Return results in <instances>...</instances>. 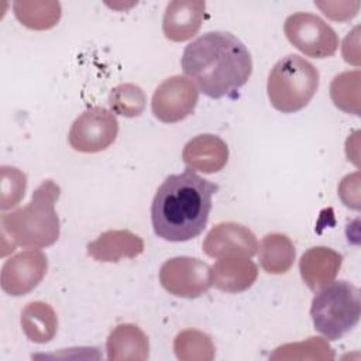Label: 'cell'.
Masks as SVG:
<instances>
[{
    "instance_id": "obj_6",
    "label": "cell",
    "mask_w": 361,
    "mask_h": 361,
    "mask_svg": "<svg viewBox=\"0 0 361 361\" xmlns=\"http://www.w3.org/2000/svg\"><path fill=\"white\" fill-rule=\"evenodd\" d=\"M288 41L312 58H329L338 48L336 31L319 16L312 13H293L283 23Z\"/></svg>"
},
{
    "instance_id": "obj_8",
    "label": "cell",
    "mask_w": 361,
    "mask_h": 361,
    "mask_svg": "<svg viewBox=\"0 0 361 361\" xmlns=\"http://www.w3.org/2000/svg\"><path fill=\"white\" fill-rule=\"evenodd\" d=\"M159 282L171 295L199 298L212 286V267L190 257H175L159 269Z\"/></svg>"
},
{
    "instance_id": "obj_2",
    "label": "cell",
    "mask_w": 361,
    "mask_h": 361,
    "mask_svg": "<svg viewBox=\"0 0 361 361\" xmlns=\"http://www.w3.org/2000/svg\"><path fill=\"white\" fill-rule=\"evenodd\" d=\"M217 185L192 169L169 175L151 203L154 233L166 241H188L200 235L207 224Z\"/></svg>"
},
{
    "instance_id": "obj_1",
    "label": "cell",
    "mask_w": 361,
    "mask_h": 361,
    "mask_svg": "<svg viewBox=\"0 0 361 361\" xmlns=\"http://www.w3.org/2000/svg\"><path fill=\"white\" fill-rule=\"evenodd\" d=\"M180 65L183 73L212 97L233 96L252 72L247 47L231 32L209 31L186 45Z\"/></svg>"
},
{
    "instance_id": "obj_9",
    "label": "cell",
    "mask_w": 361,
    "mask_h": 361,
    "mask_svg": "<svg viewBox=\"0 0 361 361\" xmlns=\"http://www.w3.org/2000/svg\"><path fill=\"white\" fill-rule=\"evenodd\" d=\"M199 99L196 85L180 75L171 76L158 85L152 94L151 109L162 123H178L193 113Z\"/></svg>"
},
{
    "instance_id": "obj_22",
    "label": "cell",
    "mask_w": 361,
    "mask_h": 361,
    "mask_svg": "<svg viewBox=\"0 0 361 361\" xmlns=\"http://www.w3.org/2000/svg\"><path fill=\"white\" fill-rule=\"evenodd\" d=\"M330 96L334 104L345 113L360 111V72H343L330 85Z\"/></svg>"
},
{
    "instance_id": "obj_13",
    "label": "cell",
    "mask_w": 361,
    "mask_h": 361,
    "mask_svg": "<svg viewBox=\"0 0 361 361\" xmlns=\"http://www.w3.org/2000/svg\"><path fill=\"white\" fill-rule=\"evenodd\" d=\"M228 159V147L217 135L200 134L189 140L182 151V161L192 171L216 173Z\"/></svg>"
},
{
    "instance_id": "obj_3",
    "label": "cell",
    "mask_w": 361,
    "mask_h": 361,
    "mask_svg": "<svg viewBox=\"0 0 361 361\" xmlns=\"http://www.w3.org/2000/svg\"><path fill=\"white\" fill-rule=\"evenodd\" d=\"M59 195L61 188L54 180L47 179L34 190L28 204L1 216L3 257L13 252L17 245L44 248L58 240L61 227L55 203Z\"/></svg>"
},
{
    "instance_id": "obj_4",
    "label": "cell",
    "mask_w": 361,
    "mask_h": 361,
    "mask_svg": "<svg viewBox=\"0 0 361 361\" xmlns=\"http://www.w3.org/2000/svg\"><path fill=\"white\" fill-rule=\"evenodd\" d=\"M317 68L299 55L283 56L268 75V99L282 113H296L305 109L317 92Z\"/></svg>"
},
{
    "instance_id": "obj_7",
    "label": "cell",
    "mask_w": 361,
    "mask_h": 361,
    "mask_svg": "<svg viewBox=\"0 0 361 361\" xmlns=\"http://www.w3.org/2000/svg\"><path fill=\"white\" fill-rule=\"evenodd\" d=\"M118 121L111 110L96 106L83 111L72 124L68 141L79 152L94 154L109 148L117 138Z\"/></svg>"
},
{
    "instance_id": "obj_17",
    "label": "cell",
    "mask_w": 361,
    "mask_h": 361,
    "mask_svg": "<svg viewBox=\"0 0 361 361\" xmlns=\"http://www.w3.org/2000/svg\"><path fill=\"white\" fill-rule=\"evenodd\" d=\"M107 357L113 361L147 360L149 343L145 333L135 324H120L107 337Z\"/></svg>"
},
{
    "instance_id": "obj_12",
    "label": "cell",
    "mask_w": 361,
    "mask_h": 361,
    "mask_svg": "<svg viewBox=\"0 0 361 361\" xmlns=\"http://www.w3.org/2000/svg\"><path fill=\"white\" fill-rule=\"evenodd\" d=\"M204 8L206 3L200 0H173L168 3L162 20L165 37L173 42L190 39L203 23Z\"/></svg>"
},
{
    "instance_id": "obj_24",
    "label": "cell",
    "mask_w": 361,
    "mask_h": 361,
    "mask_svg": "<svg viewBox=\"0 0 361 361\" xmlns=\"http://www.w3.org/2000/svg\"><path fill=\"white\" fill-rule=\"evenodd\" d=\"M27 188V176L24 172L14 166H1V189H0V207L1 210L10 209L20 203L24 197Z\"/></svg>"
},
{
    "instance_id": "obj_10",
    "label": "cell",
    "mask_w": 361,
    "mask_h": 361,
    "mask_svg": "<svg viewBox=\"0 0 361 361\" xmlns=\"http://www.w3.org/2000/svg\"><path fill=\"white\" fill-rule=\"evenodd\" d=\"M48 269L47 255L37 250L21 251L1 267V289L11 296H23L31 292L42 281Z\"/></svg>"
},
{
    "instance_id": "obj_5",
    "label": "cell",
    "mask_w": 361,
    "mask_h": 361,
    "mask_svg": "<svg viewBox=\"0 0 361 361\" xmlns=\"http://www.w3.org/2000/svg\"><path fill=\"white\" fill-rule=\"evenodd\" d=\"M360 290L348 281L330 282L319 289L310 306L314 329L327 340H338L360 322Z\"/></svg>"
},
{
    "instance_id": "obj_11",
    "label": "cell",
    "mask_w": 361,
    "mask_h": 361,
    "mask_svg": "<svg viewBox=\"0 0 361 361\" xmlns=\"http://www.w3.org/2000/svg\"><path fill=\"white\" fill-rule=\"evenodd\" d=\"M258 248L255 234L245 226L237 223H219L206 235L203 251L212 258L248 257L251 258Z\"/></svg>"
},
{
    "instance_id": "obj_15",
    "label": "cell",
    "mask_w": 361,
    "mask_h": 361,
    "mask_svg": "<svg viewBox=\"0 0 361 361\" xmlns=\"http://www.w3.org/2000/svg\"><path fill=\"white\" fill-rule=\"evenodd\" d=\"M144 251V241L130 230H109L87 244V254L100 262L134 258Z\"/></svg>"
},
{
    "instance_id": "obj_14",
    "label": "cell",
    "mask_w": 361,
    "mask_h": 361,
    "mask_svg": "<svg viewBox=\"0 0 361 361\" xmlns=\"http://www.w3.org/2000/svg\"><path fill=\"white\" fill-rule=\"evenodd\" d=\"M343 264V255L329 247H313L303 252L299 261V271L303 282L319 290L333 282Z\"/></svg>"
},
{
    "instance_id": "obj_19",
    "label": "cell",
    "mask_w": 361,
    "mask_h": 361,
    "mask_svg": "<svg viewBox=\"0 0 361 361\" xmlns=\"http://www.w3.org/2000/svg\"><path fill=\"white\" fill-rule=\"evenodd\" d=\"M296 251L290 238L281 233L267 234L259 244V264L268 274H285L293 265Z\"/></svg>"
},
{
    "instance_id": "obj_21",
    "label": "cell",
    "mask_w": 361,
    "mask_h": 361,
    "mask_svg": "<svg viewBox=\"0 0 361 361\" xmlns=\"http://www.w3.org/2000/svg\"><path fill=\"white\" fill-rule=\"evenodd\" d=\"M173 350L183 361H209L214 358V344L212 338L199 330H183L173 341Z\"/></svg>"
},
{
    "instance_id": "obj_23",
    "label": "cell",
    "mask_w": 361,
    "mask_h": 361,
    "mask_svg": "<svg viewBox=\"0 0 361 361\" xmlns=\"http://www.w3.org/2000/svg\"><path fill=\"white\" fill-rule=\"evenodd\" d=\"M147 103L144 90L134 83H121L110 90L109 106L113 113L124 117H138Z\"/></svg>"
},
{
    "instance_id": "obj_20",
    "label": "cell",
    "mask_w": 361,
    "mask_h": 361,
    "mask_svg": "<svg viewBox=\"0 0 361 361\" xmlns=\"http://www.w3.org/2000/svg\"><path fill=\"white\" fill-rule=\"evenodd\" d=\"M17 20L31 30H49L61 18V4L58 1H14Z\"/></svg>"
},
{
    "instance_id": "obj_16",
    "label": "cell",
    "mask_w": 361,
    "mask_h": 361,
    "mask_svg": "<svg viewBox=\"0 0 361 361\" xmlns=\"http://www.w3.org/2000/svg\"><path fill=\"white\" fill-rule=\"evenodd\" d=\"M257 265L248 257H224L212 267V285L223 292L238 293L252 286Z\"/></svg>"
},
{
    "instance_id": "obj_18",
    "label": "cell",
    "mask_w": 361,
    "mask_h": 361,
    "mask_svg": "<svg viewBox=\"0 0 361 361\" xmlns=\"http://www.w3.org/2000/svg\"><path fill=\"white\" fill-rule=\"evenodd\" d=\"M21 327L28 340L38 344L48 343L56 334V313L48 303L30 302L21 312Z\"/></svg>"
}]
</instances>
